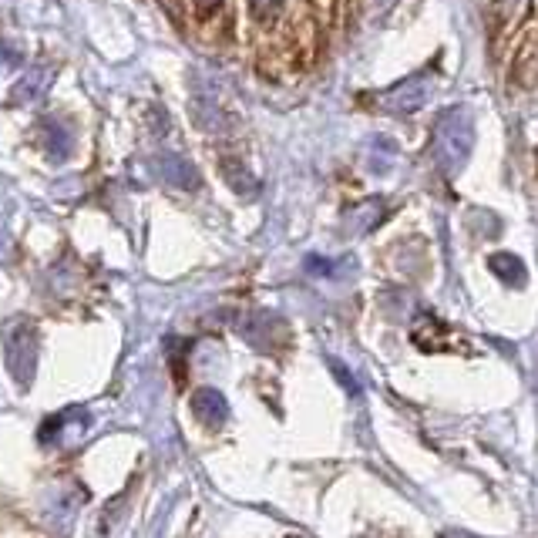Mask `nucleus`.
Here are the masks:
<instances>
[{"label":"nucleus","mask_w":538,"mask_h":538,"mask_svg":"<svg viewBox=\"0 0 538 538\" xmlns=\"http://www.w3.org/2000/svg\"><path fill=\"white\" fill-rule=\"evenodd\" d=\"M4 354H7V370L21 387H27L34 380L37 367V327L31 320H14L11 327L4 330Z\"/></svg>","instance_id":"f257e3e1"},{"label":"nucleus","mask_w":538,"mask_h":538,"mask_svg":"<svg viewBox=\"0 0 538 538\" xmlns=\"http://www.w3.org/2000/svg\"><path fill=\"white\" fill-rule=\"evenodd\" d=\"M37 135H41L44 152H48L54 162H61V159H68V155H71L74 132H71L68 122H61V118H41V125H37Z\"/></svg>","instance_id":"f03ea898"},{"label":"nucleus","mask_w":538,"mask_h":538,"mask_svg":"<svg viewBox=\"0 0 538 538\" xmlns=\"http://www.w3.org/2000/svg\"><path fill=\"white\" fill-rule=\"evenodd\" d=\"M192 414H196L202 424H209V428H219L229 417V404L219 391L202 387V391H196V397H192Z\"/></svg>","instance_id":"7ed1b4c3"},{"label":"nucleus","mask_w":538,"mask_h":538,"mask_svg":"<svg viewBox=\"0 0 538 538\" xmlns=\"http://www.w3.org/2000/svg\"><path fill=\"white\" fill-rule=\"evenodd\" d=\"M155 165H159L162 179L169 185H175V189H196V185H199V172L192 169L185 159H179V155H159Z\"/></svg>","instance_id":"20e7f679"},{"label":"nucleus","mask_w":538,"mask_h":538,"mask_svg":"<svg viewBox=\"0 0 538 538\" xmlns=\"http://www.w3.org/2000/svg\"><path fill=\"white\" fill-rule=\"evenodd\" d=\"M51 68H37L27 74L24 81H17L14 85V95H11V105H27V101H34V98H41L44 95V85L51 81Z\"/></svg>","instance_id":"39448f33"},{"label":"nucleus","mask_w":538,"mask_h":538,"mask_svg":"<svg viewBox=\"0 0 538 538\" xmlns=\"http://www.w3.org/2000/svg\"><path fill=\"white\" fill-rule=\"evenodd\" d=\"M249 4H253V14L259 17V21H273L286 0H249Z\"/></svg>","instance_id":"423d86ee"},{"label":"nucleus","mask_w":538,"mask_h":538,"mask_svg":"<svg viewBox=\"0 0 538 538\" xmlns=\"http://www.w3.org/2000/svg\"><path fill=\"white\" fill-rule=\"evenodd\" d=\"M196 4L202 7V11H212V7H216V4H219V0H196Z\"/></svg>","instance_id":"0eeeda50"}]
</instances>
